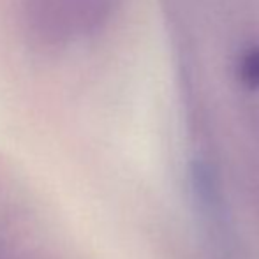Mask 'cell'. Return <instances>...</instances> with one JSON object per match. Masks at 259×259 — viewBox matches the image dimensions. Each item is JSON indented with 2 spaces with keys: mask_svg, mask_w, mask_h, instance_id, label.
<instances>
[{
  "mask_svg": "<svg viewBox=\"0 0 259 259\" xmlns=\"http://www.w3.org/2000/svg\"><path fill=\"white\" fill-rule=\"evenodd\" d=\"M240 76L247 85L259 89V46H250L240 58Z\"/></svg>",
  "mask_w": 259,
  "mask_h": 259,
  "instance_id": "6da1fadb",
  "label": "cell"
}]
</instances>
